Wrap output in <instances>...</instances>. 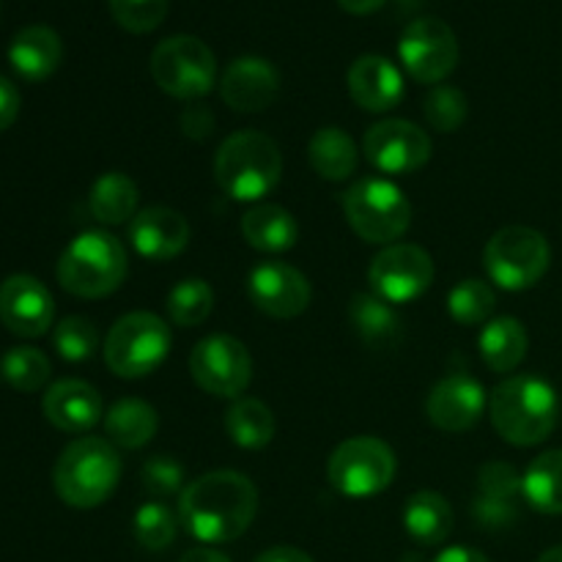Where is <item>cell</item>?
Instances as JSON below:
<instances>
[{
	"mask_svg": "<svg viewBox=\"0 0 562 562\" xmlns=\"http://www.w3.org/2000/svg\"><path fill=\"white\" fill-rule=\"evenodd\" d=\"M258 514V488L241 472L214 470L195 477L179 497V519L206 547L231 543L250 530Z\"/></svg>",
	"mask_w": 562,
	"mask_h": 562,
	"instance_id": "obj_1",
	"label": "cell"
},
{
	"mask_svg": "<svg viewBox=\"0 0 562 562\" xmlns=\"http://www.w3.org/2000/svg\"><path fill=\"white\" fill-rule=\"evenodd\" d=\"M488 415L499 437L516 448H532L552 437L560 417V401L541 376H510L488 398Z\"/></svg>",
	"mask_w": 562,
	"mask_h": 562,
	"instance_id": "obj_2",
	"label": "cell"
},
{
	"mask_svg": "<svg viewBox=\"0 0 562 562\" xmlns=\"http://www.w3.org/2000/svg\"><path fill=\"white\" fill-rule=\"evenodd\" d=\"M283 154L263 132H234L223 140L214 157V179L220 190L241 203L261 201L280 184Z\"/></svg>",
	"mask_w": 562,
	"mask_h": 562,
	"instance_id": "obj_3",
	"label": "cell"
},
{
	"mask_svg": "<svg viewBox=\"0 0 562 562\" xmlns=\"http://www.w3.org/2000/svg\"><path fill=\"white\" fill-rule=\"evenodd\" d=\"M121 477V459L115 445L99 437H80L66 445L53 470L55 494L69 508L88 510L108 503Z\"/></svg>",
	"mask_w": 562,
	"mask_h": 562,
	"instance_id": "obj_4",
	"label": "cell"
},
{
	"mask_svg": "<svg viewBox=\"0 0 562 562\" xmlns=\"http://www.w3.org/2000/svg\"><path fill=\"white\" fill-rule=\"evenodd\" d=\"M126 250L104 231H86L75 236L58 258V283L80 300H102L121 289L126 278Z\"/></svg>",
	"mask_w": 562,
	"mask_h": 562,
	"instance_id": "obj_5",
	"label": "cell"
},
{
	"mask_svg": "<svg viewBox=\"0 0 562 562\" xmlns=\"http://www.w3.org/2000/svg\"><path fill=\"white\" fill-rule=\"evenodd\" d=\"M344 214L351 231L368 245H395L412 225L409 198L382 176L355 181L344 192Z\"/></svg>",
	"mask_w": 562,
	"mask_h": 562,
	"instance_id": "obj_6",
	"label": "cell"
},
{
	"mask_svg": "<svg viewBox=\"0 0 562 562\" xmlns=\"http://www.w3.org/2000/svg\"><path fill=\"white\" fill-rule=\"evenodd\" d=\"M170 351V327L157 313L135 311L110 327L104 362L121 379H143L157 371Z\"/></svg>",
	"mask_w": 562,
	"mask_h": 562,
	"instance_id": "obj_7",
	"label": "cell"
},
{
	"mask_svg": "<svg viewBox=\"0 0 562 562\" xmlns=\"http://www.w3.org/2000/svg\"><path fill=\"white\" fill-rule=\"evenodd\" d=\"M552 263V247L547 236L527 225H508L488 239L483 250V267L488 278L505 291H525L541 283Z\"/></svg>",
	"mask_w": 562,
	"mask_h": 562,
	"instance_id": "obj_8",
	"label": "cell"
},
{
	"mask_svg": "<svg viewBox=\"0 0 562 562\" xmlns=\"http://www.w3.org/2000/svg\"><path fill=\"white\" fill-rule=\"evenodd\" d=\"M329 486L351 499L376 497L393 483L395 453L379 437H351L335 448L327 464Z\"/></svg>",
	"mask_w": 562,
	"mask_h": 562,
	"instance_id": "obj_9",
	"label": "cell"
},
{
	"mask_svg": "<svg viewBox=\"0 0 562 562\" xmlns=\"http://www.w3.org/2000/svg\"><path fill=\"white\" fill-rule=\"evenodd\" d=\"M151 77L168 97L201 99L217 80V58L195 36H170L151 53Z\"/></svg>",
	"mask_w": 562,
	"mask_h": 562,
	"instance_id": "obj_10",
	"label": "cell"
},
{
	"mask_svg": "<svg viewBox=\"0 0 562 562\" xmlns=\"http://www.w3.org/2000/svg\"><path fill=\"white\" fill-rule=\"evenodd\" d=\"M398 55L412 80L423 86H439L459 66L461 49L448 22L437 16H420L401 33Z\"/></svg>",
	"mask_w": 562,
	"mask_h": 562,
	"instance_id": "obj_11",
	"label": "cell"
},
{
	"mask_svg": "<svg viewBox=\"0 0 562 562\" xmlns=\"http://www.w3.org/2000/svg\"><path fill=\"white\" fill-rule=\"evenodd\" d=\"M190 373L198 387L217 398H241L252 379V357L231 335H209L192 349Z\"/></svg>",
	"mask_w": 562,
	"mask_h": 562,
	"instance_id": "obj_12",
	"label": "cell"
},
{
	"mask_svg": "<svg viewBox=\"0 0 562 562\" xmlns=\"http://www.w3.org/2000/svg\"><path fill=\"white\" fill-rule=\"evenodd\" d=\"M434 258L420 245H390L368 267V283L390 305H406L434 283Z\"/></svg>",
	"mask_w": 562,
	"mask_h": 562,
	"instance_id": "obj_13",
	"label": "cell"
},
{
	"mask_svg": "<svg viewBox=\"0 0 562 562\" xmlns=\"http://www.w3.org/2000/svg\"><path fill=\"white\" fill-rule=\"evenodd\" d=\"M366 159L390 176H406L420 170L431 159V137L404 119H384L362 137Z\"/></svg>",
	"mask_w": 562,
	"mask_h": 562,
	"instance_id": "obj_14",
	"label": "cell"
},
{
	"mask_svg": "<svg viewBox=\"0 0 562 562\" xmlns=\"http://www.w3.org/2000/svg\"><path fill=\"white\" fill-rule=\"evenodd\" d=\"M250 302L269 318H296L311 305V283L285 261H263L247 278Z\"/></svg>",
	"mask_w": 562,
	"mask_h": 562,
	"instance_id": "obj_15",
	"label": "cell"
},
{
	"mask_svg": "<svg viewBox=\"0 0 562 562\" xmlns=\"http://www.w3.org/2000/svg\"><path fill=\"white\" fill-rule=\"evenodd\" d=\"M55 318L53 294L31 274H11L0 285V322L20 338H42Z\"/></svg>",
	"mask_w": 562,
	"mask_h": 562,
	"instance_id": "obj_16",
	"label": "cell"
},
{
	"mask_svg": "<svg viewBox=\"0 0 562 562\" xmlns=\"http://www.w3.org/2000/svg\"><path fill=\"white\" fill-rule=\"evenodd\" d=\"M486 409V390L470 373H450L442 382H437L428 393L426 412L428 420L439 431L459 434L470 431L481 420Z\"/></svg>",
	"mask_w": 562,
	"mask_h": 562,
	"instance_id": "obj_17",
	"label": "cell"
},
{
	"mask_svg": "<svg viewBox=\"0 0 562 562\" xmlns=\"http://www.w3.org/2000/svg\"><path fill=\"white\" fill-rule=\"evenodd\" d=\"M220 93H223V102L236 113H261L278 99L280 75L267 58L245 55L223 71Z\"/></svg>",
	"mask_w": 562,
	"mask_h": 562,
	"instance_id": "obj_18",
	"label": "cell"
},
{
	"mask_svg": "<svg viewBox=\"0 0 562 562\" xmlns=\"http://www.w3.org/2000/svg\"><path fill=\"white\" fill-rule=\"evenodd\" d=\"M130 241L148 261H170L190 245V223L168 206H148L130 223Z\"/></svg>",
	"mask_w": 562,
	"mask_h": 562,
	"instance_id": "obj_19",
	"label": "cell"
},
{
	"mask_svg": "<svg viewBox=\"0 0 562 562\" xmlns=\"http://www.w3.org/2000/svg\"><path fill=\"white\" fill-rule=\"evenodd\" d=\"M346 88L357 108L368 113H387L404 99V77L384 55H362L349 66Z\"/></svg>",
	"mask_w": 562,
	"mask_h": 562,
	"instance_id": "obj_20",
	"label": "cell"
},
{
	"mask_svg": "<svg viewBox=\"0 0 562 562\" xmlns=\"http://www.w3.org/2000/svg\"><path fill=\"white\" fill-rule=\"evenodd\" d=\"M42 412L58 431L86 434L102 420V395L82 379H60L44 393Z\"/></svg>",
	"mask_w": 562,
	"mask_h": 562,
	"instance_id": "obj_21",
	"label": "cell"
},
{
	"mask_svg": "<svg viewBox=\"0 0 562 562\" xmlns=\"http://www.w3.org/2000/svg\"><path fill=\"white\" fill-rule=\"evenodd\" d=\"M64 60V44L49 25H27L9 44V64L22 80L42 82L55 75Z\"/></svg>",
	"mask_w": 562,
	"mask_h": 562,
	"instance_id": "obj_22",
	"label": "cell"
},
{
	"mask_svg": "<svg viewBox=\"0 0 562 562\" xmlns=\"http://www.w3.org/2000/svg\"><path fill=\"white\" fill-rule=\"evenodd\" d=\"M241 236L261 252H289L300 239V225L289 209L278 203H258L241 217Z\"/></svg>",
	"mask_w": 562,
	"mask_h": 562,
	"instance_id": "obj_23",
	"label": "cell"
},
{
	"mask_svg": "<svg viewBox=\"0 0 562 562\" xmlns=\"http://www.w3.org/2000/svg\"><path fill=\"white\" fill-rule=\"evenodd\" d=\"M404 530L420 547H442L453 532V508L437 492H417L406 499Z\"/></svg>",
	"mask_w": 562,
	"mask_h": 562,
	"instance_id": "obj_24",
	"label": "cell"
},
{
	"mask_svg": "<svg viewBox=\"0 0 562 562\" xmlns=\"http://www.w3.org/2000/svg\"><path fill=\"white\" fill-rule=\"evenodd\" d=\"M527 346H530V338H527L525 324L514 316L492 318L477 335L483 362L494 373L516 371L527 357Z\"/></svg>",
	"mask_w": 562,
	"mask_h": 562,
	"instance_id": "obj_25",
	"label": "cell"
},
{
	"mask_svg": "<svg viewBox=\"0 0 562 562\" xmlns=\"http://www.w3.org/2000/svg\"><path fill=\"white\" fill-rule=\"evenodd\" d=\"M159 428L157 409L140 398H121L115 401L104 417V431L108 442L115 448L137 450L154 439Z\"/></svg>",
	"mask_w": 562,
	"mask_h": 562,
	"instance_id": "obj_26",
	"label": "cell"
},
{
	"mask_svg": "<svg viewBox=\"0 0 562 562\" xmlns=\"http://www.w3.org/2000/svg\"><path fill=\"white\" fill-rule=\"evenodd\" d=\"M137 201H140L137 184L121 170L99 176L97 184L91 187V195H88L91 214L104 225L132 223L137 214Z\"/></svg>",
	"mask_w": 562,
	"mask_h": 562,
	"instance_id": "obj_27",
	"label": "cell"
},
{
	"mask_svg": "<svg viewBox=\"0 0 562 562\" xmlns=\"http://www.w3.org/2000/svg\"><path fill=\"white\" fill-rule=\"evenodd\" d=\"M307 159L327 181H346L357 170V146L340 126H322L311 137Z\"/></svg>",
	"mask_w": 562,
	"mask_h": 562,
	"instance_id": "obj_28",
	"label": "cell"
},
{
	"mask_svg": "<svg viewBox=\"0 0 562 562\" xmlns=\"http://www.w3.org/2000/svg\"><path fill=\"white\" fill-rule=\"evenodd\" d=\"M521 494L541 514H562V450H547L532 459L521 477Z\"/></svg>",
	"mask_w": 562,
	"mask_h": 562,
	"instance_id": "obj_29",
	"label": "cell"
},
{
	"mask_svg": "<svg viewBox=\"0 0 562 562\" xmlns=\"http://www.w3.org/2000/svg\"><path fill=\"white\" fill-rule=\"evenodd\" d=\"M349 318L355 324L357 335L368 346H376V349L395 344L401 335V318L395 307L384 302L382 296L373 294V291L371 294H355L349 305Z\"/></svg>",
	"mask_w": 562,
	"mask_h": 562,
	"instance_id": "obj_30",
	"label": "cell"
},
{
	"mask_svg": "<svg viewBox=\"0 0 562 562\" xmlns=\"http://www.w3.org/2000/svg\"><path fill=\"white\" fill-rule=\"evenodd\" d=\"M225 431L236 448L261 450L274 437V415L263 401L236 398L225 412Z\"/></svg>",
	"mask_w": 562,
	"mask_h": 562,
	"instance_id": "obj_31",
	"label": "cell"
},
{
	"mask_svg": "<svg viewBox=\"0 0 562 562\" xmlns=\"http://www.w3.org/2000/svg\"><path fill=\"white\" fill-rule=\"evenodd\" d=\"M168 318L176 327H198L212 316L214 307V291L206 280L187 278L176 283L168 294Z\"/></svg>",
	"mask_w": 562,
	"mask_h": 562,
	"instance_id": "obj_32",
	"label": "cell"
},
{
	"mask_svg": "<svg viewBox=\"0 0 562 562\" xmlns=\"http://www.w3.org/2000/svg\"><path fill=\"white\" fill-rule=\"evenodd\" d=\"M49 360L33 346H14L0 360V373L16 393H36L49 379Z\"/></svg>",
	"mask_w": 562,
	"mask_h": 562,
	"instance_id": "obj_33",
	"label": "cell"
},
{
	"mask_svg": "<svg viewBox=\"0 0 562 562\" xmlns=\"http://www.w3.org/2000/svg\"><path fill=\"white\" fill-rule=\"evenodd\" d=\"M494 307H497V294H494L492 285L483 283V280H461V283L448 294L450 318L464 324V327L488 324Z\"/></svg>",
	"mask_w": 562,
	"mask_h": 562,
	"instance_id": "obj_34",
	"label": "cell"
},
{
	"mask_svg": "<svg viewBox=\"0 0 562 562\" xmlns=\"http://www.w3.org/2000/svg\"><path fill=\"white\" fill-rule=\"evenodd\" d=\"M179 516L165 503H146L137 508L132 530H135L137 543L148 552H165L176 541L179 532Z\"/></svg>",
	"mask_w": 562,
	"mask_h": 562,
	"instance_id": "obj_35",
	"label": "cell"
},
{
	"mask_svg": "<svg viewBox=\"0 0 562 562\" xmlns=\"http://www.w3.org/2000/svg\"><path fill=\"white\" fill-rule=\"evenodd\" d=\"M426 121L431 124V130L437 132H456L467 121V113H470V102H467L464 91L453 86H434L428 91L426 104Z\"/></svg>",
	"mask_w": 562,
	"mask_h": 562,
	"instance_id": "obj_36",
	"label": "cell"
},
{
	"mask_svg": "<svg viewBox=\"0 0 562 562\" xmlns=\"http://www.w3.org/2000/svg\"><path fill=\"white\" fill-rule=\"evenodd\" d=\"M55 351L64 357L66 362H82L88 357H93L99 346V333L88 318L82 316H66L64 322H58L53 333Z\"/></svg>",
	"mask_w": 562,
	"mask_h": 562,
	"instance_id": "obj_37",
	"label": "cell"
},
{
	"mask_svg": "<svg viewBox=\"0 0 562 562\" xmlns=\"http://www.w3.org/2000/svg\"><path fill=\"white\" fill-rule=\"evenodd\" d=\"M110 14L124 31L151 33L168 16V0H108Z\"/></svg>",
	"mask_w": 562,
	"mask_h": 562,
	"instance_id": "obj_38",
	"label": "cell"
},
{
	"mask_svg": "<svg viewBox=\"0 0 562 562\" xmlns=\"http://www.w3.org/2000/svg\"><path fill=\"white\" fill-rule=\"evenodd\" d=\"M477 494L492 499H505V503H519L521 475L508 464V461H488L477 472Z\"/></svg>",
	"mask_w": 562,
	"mask_h": 562,
	"instance_id": "obj_39",
	"label": "cell"
},
{
	"mask_svg": "<svg viewBox=\"0 0 562 562\" xmlns=\"http://www.w3.org/2000/svg\"><path fill=\"white\" fill-rule=\"evenodd\" d=\"M140 481L146 492H151L154 497H173V494L184 492V467L179 464L170 456H154L143 464Z\"/></svg>",
	"mask_w": 562,
	"mask_h": 562,
	"instance_id": "obj_40",
	"label": "cell"
},
{
	"mask_svg": "<svg viewBox=\"0 0 562 562\" xmlns=\"http://www.w3.org/2000/svg\"><path fill=\"white\" fill-rule=\"evenodd\" d=\"M472 519H475L477 527H483V530H508V527L519 519V505L505 503V499L481 497V494H477L475 503H472Z\"/></svg>",
	"mask_w": 562,
	"mask_h": 562,
	"instance_id": "obj_41",
	"label": "cell"
},
{
	"mask_svg": "<svg viewBox=\"0 0 562 562\" xmlns=\"http://www.w3.org/2000/svg\"><path fill=\"white\" fill-rule=\"evenodd\" d=\"M20 91L14 88V82L5 80L3 75H0V132L9 130L11 124L16 121V115H20Z\"/></svg>",
	"mask_w": 562,
	"mask_h": 562,
	"instance_id": "obj_42",
	"label": "cell"
},
{
	"mask_svg": "<svg viewBox=\"0 0 562 562\" xmlns=\"http://www.w3.org/2000/svg\"><path fill=\"white\" fill-rule=\"evenodd\" d=\"M256 562H313L311 554H305L296 547H272L263 554H258Z\"/></svg>",
	"mask_w": 562,
	"mask_h": 562,
	"instance_id": "obj_43",
	"label": "cell"
},
{
	"mask_svg": "<svg viewBox=\"0 0 562 562\" xmlns=\"http://www.w3.org/2000/svg\"><path fill=\"white\" fill-rule=\"evenodd\" d=\"M434 562H488V558L472 547H448Z\"/></svg>",
	"mask_w": 562,
	"mask_h": 562,
	"instance_id": "obj_44",
	"label": "cell"
},
{
	"mask_svg": "<svg viewBox=\"0 0 562 562\" xmlns=\"http://www.w3.org/2000/svg\"><path fill=\"white\" fill-rule=\"evenodd\" d=\"M179 562H231V558L212 547H198V549H190V552H187Z\"/></svg>",
	"mask_w": 562,
	"mask_h": 562,
	"instance_id": "obj_45",
	"label": "cell"
},
{
	"mask_svg": "<svg viewBox=\"0 0 562 562\" xmlns=\"http://www.w3.org/2000/svg\"><path fill=\"white\" fill-rule=\"evenodd\" d=\"M338 3L340 9L349 11V14L362 16V14H373V11H379L387 0H338Z\"/></svg>",
	"mask_w": 562,
	"mask_h": 562,
	"instance_id": "obj_46",
	"label": "cell"
},
{
	"mask_svg": "<svg viewBox=\"0 0 562 562\" xmlns=\"http://www.w3.org/2000/svg\"><path fill=\"white\" fill-rule=\"evenodd\" d=\"M538 562H562V547H552L538 558Z\"/></svg>",
	"mask_w": 562,
	"mask_h": 562,
	"instance_id": "obj_47",
	"label": "cell"
}]
</instances>
